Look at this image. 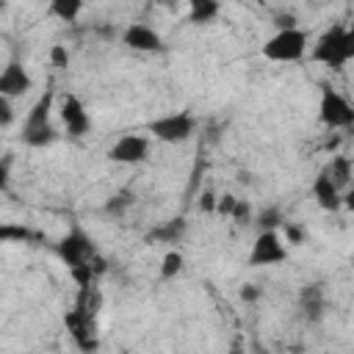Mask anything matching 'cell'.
I'll list each match as a JSON object with an SVG mask.
<instances>
[{"label":"cell","instance_id":"obj_20","mask_svg":"<svg viewBox=\"0 0 354 354\" xmlns=\"http://www.w3.org/2000/svg\"><path fill=\"white\" fill-rule=\"evenodd\" d=\"M257 221H260V227H263L260 232H266V230H277V227L282 224V216H279V210H277V207H268V210H263V213H260V218H257Z\"/></svg>","mask_w":354,"mask_h":354},{"label":"cell","instance_id":"obj_1","mask_svg":"<svg viewBox=\"0 0 354 354\" xmlns=\"http://www.w3.org/2000/svg\"><path fill=\"white\" fill-rule=\"evenodd\" d=\"M313 58L332 66V69H343L346 61L354 58V25L346 28V25H332L315 44L313 50Z\"/></svg>","mask_w":354,"mask_h":354},{"label":"cell","instance_id":"obj_18","mask_svg":"<svg viewBox=\"0 0 354 354\" xmlns=\"http://www.w3.org/2000/svg\"><path fill=\"white\" fill-rule=\"evenodd\" d=\"M216 14H218V3L199 0V3L191 6V22H210Z\"/></svg>","mask_w":354,"mask_h":354},{"label":"cell","instance_id":"obj_25","mask_svg":"<svg viewBox=\"0 0 354 354\" xmlns=\"http://www.w3.org/2000/svg\"><path fill=\"white\" fill-rule=\"evenodd\" d=\"M232 218H235L238 224H249V218H252V216H249V205L238 199V205H235V210H232Z\"/></svg>","mask_w":354,"mask_h":354},{"label":"cell","instance_id":"obj_8","mask_svg":"<svg viewBox=\"0 0 354 354\" xmlns=\"http://www.w3.org/2000/svg\"><path fill=\"white\" fill-rule=\"evenodd\" d=\"M285 257H288V249H285L282 238L277 235V230H266L254 238L249 263L252 266H274V263H282Z\"/></svg>","mask_w":354,"mask_h":354},{"label":"cell","instance_id":"obj_12","mask_svg":"<svg viewBox=\"0 0 354 354\" xmlns=\"http://www.w3.org/2000/svg\"><path fill=\"white\" fill-rule=\"evenodd\" d=\"M122 39H124L127 47L141 50V53H155V50H160V36H158L149 25H144V22H133V25L124 30Z\"/></svg>","mask_w":354,"mask_h":354},{"label":"cell","instance_id":"obj_16","mask_svg":"<svg viewBox=\"0 0 354 354\" xmlns=\"http://www.w3.org/2000/svg\"><path fill=\"white\" fill-rule=\"evenodd\" d=\"M47 11L53 17H58V19H64V22H72L83 11V3H77V0H53Z\"/></svg>","mask_w":354,"mask_h":354},{"label":"cell","instance_id":"obj_9","mask_svg":"<svg viewBox=\"0 0 354 354\" xmlns=\"http://www.w3.org/2000/svg\"><path fill=\"white\" fill-rule=\"evenodd\" d=\"M147 155H149V141H147L144 136H136V133L122 136V138L108 149V158L116 160V163H141Z\"/></svg>","mask_w":354,"mask_h":354},{"label":"cell","instance_id":"obj_22","mask_svg":"<svg viewBox=\"0 0 354 354\" xmlns=\"http://www.w3.org/2000/svg\"><path fill=\"white\" fill-rule=\"evenodd\" d=\"M235 205H238V199H235L232 194H224V196L216 202V213H221V216H232Z\"/></svg>","mask_w":354,"mask_h":354},{"label":"cell","instance_id":"obj_26","mask_svg":"<svg viewBox=\"0 0 354 354\" xmlns=\"http://www.w3.org/2000/svg\"><path fill=\"white\" fill-rule=\"evenodd\" d=\"M127 202H130V199H127V194H119V196H113V199L105 205V210H108V213H119Z\"/></svg>","mask_w":354,"mask_h":354},{"label":"cell","instance_id":"obj_15","mask_svg":"<svg viewBox=\"0 0 354 354\" xmlns=\"http://www.w3.org/2000/svg\"><path fill=\"white\" fill-rule=\"evenodd\" d=\"M324 174L332 180V185H335L337 191H343V188L351 183V160L343 158V155H337V158H332V160L324 166Z\"/></svg>","mask_w":354,"mask_h":354},{"label":"cell","instance_id":"obj_27","mask_svg":"<svg viewBox=\"0 0 354 354\" xmlns=\"http://www.w3.org/2000/svg\"><path fill=\"white\" fill-rule=\"evenodd\" d=\"M285 238H288L290 243H299L304 235H301V230H299V227H293V224H285Z\"/></svg>","mask_w":354,"mask_h":354},{"label":"cell","instance_id":"obj_29","mask_svg":"<svg viewBox=\"0 0 354 354\" xmlns=\"http://www.w3.org/2000/svg\"><path fill=\"white\" fill-rule=\"evenodd\" d=\"M343 205H346L348 210H354V185L346 188V194H343Z\"/></svg>","mask_w":354,"mask_h":354},{"label":"cell","instance_id":"obj_19","mask_svg":"<svg viewBox=\"0 0 354 354\" xmlns=\"http://www.w3.org/2000/svg\"><path fill=\"white\" fill-rule=\"evenodd\" d=\"M180 268H183V254H180L177 249L166 252V254H163V263H160V277H163V279H171V277L180 274Z\"/></svg>","mask_w":354,"mask_h":354},{"label":"cell","instance_id":"obj_5","mask_svg":"<svg viewBox=\"0 0 354 354\" xmlns=\"http://www.w3.org/2000/svg\"><path fill=\"white\" fill-rule=\"evenodd\" d=\"M196 122L191 113L185 111H177V113H166L155 122H149V133L160 141H169V144H177V141H185L191 133H194Z\"/></svg>","mask_w":354,"mask_h":354},{"label":"cell","instance_id":"obj_23","mask_svg":"<svg viewBox=\"0 0 354 354\" xmlns=\"http://www.w3.org/2000/svg\"><path fill=\"white\" fill-rule=\"evenodd\" d=\"M50 61H53L55 66H66V64H69V53H66V47H64V44H55V47L50 50Z\"/></svg>","mask_w":354,"mask_h":354},{"label":"cell","instance_id":"obj_13","mask_svg":"<svg viewBox=\"0 0 354 354\" xmlns=\"http://www.w3.org/2000/svg\"><path fill=\"white\" fill-rule=\"evenodd\" d=\"M313 196H315V202L324 207V210H337L340 205H343V194L332 185V180L321 171L318 177H315V183H313Z\"/></svg>","mask_w":354,"mask_h":354},{"label":"cell","instance_id":"obj_6","mask_svg":"<svg viewBox=\"0 0 354 354\" xmlns=\"http://www.w3.org/2000/svg\"><path fill=\"white\" fill-rule=\"evenodd\" d=\"M318 113H321V122L326 127H351L354 124V108H351V102L343 94L332 91V88H324L321 91Z\"/></svg>","mask_w":354,"mask_h":354},{"label":"cell","instance_id":"obj_10","mask_svg":"<svg viewBox=\"0 0 354 354\" xmlns=\"http://www.w3.org/2000/svg\"><path fill=\"white\" fill-rule=\"evenodd\" d=\"M30 75L25 72V66L22 64H17V61H11L6 69H3V75H0V97H19V94H25L28 88H30Z\"/></svg>","mask_w":354,"mask_h":354},{"label":"cell","instance_id":"obj_11","mask_svg":"<svg viewBox=\"0 0 354 354\" xmlns=\"http://www.w3.org/2000/svg\"><path fill=\"white\" fill-rule=\"evenodd\" d=\"M61 119H64V124L72 136H83L91 127V119H88L83 102L75 94H66V100L61 102Z\"/></svg>","mask_w":354,"mask_h":354},{"label":"cell","instance_id":"obj_24","mask_svg":"<svg viewBox=\"0 0 354 354\" xmlns=\"http://www.w3.org/2000/svg\"><path fill=\"white\" fill-rule=\"evenodd\" d=\"M11 119H14V113H11V100H8V97H0V124L8 127Z\"/></svg>","mask_w":354,"mask_h":354},{"label":"cell","instance_id":"obj_4","mask_svg":"<svg viewBox=\"0 0 354 354\" xmlns=\"http://www.w3.org/2000/svg\"><path fill=\"white\" fill-rule=\"evenodd\" d=\"M58 254H61V260H64L69 268L88 266V263H94V241H91L80 227H75L72 232H66V235L61 238Z\"/></svg>","mask_w":354,"mask_h":354},{"label":"cell","instance_id":"obj_7","mask_svg":"<svg viewBox=\"0 0 354 354\" xmlns=\"http://www.w3.org/2000/svg\"><path fill=\"white\" fill-rule=\"evenodd\" d=\"M64 324H66V329L72 332L75 343H77L86 354L97 351V326H94V313H88V310H83V307H75V310H69V313L64 315Z\"/></svg>","mask_w":354,"mask_h":354},{"label":"cell","instance_id":"obj_28","mask_svg":"<svg viewBox=\"0 0 354 354\" xmlns=\"http://www.w3.org/2000/svg\"><path fill=\"white\" fill-rule=\"evenodd\" d=\"M216 202H218V199H216V196H213L210 191H205V194H202V202H199V205H202L205 210H216Z\"/></svg>","mask_w":354,"mask_h":354},{"label":"cell","instance_id":"obj_3","mask_svg":"<svg viewBox=\"0 0 354 354\" xmlns=\"http://www.w3.org/2000/svg\"><path fill=\"white\" fill-rule=\"evenodd\" d=\"M307 53V33L299 28H288V30H277L266 44H263V55L268 61H299Z\"/></svg>","mask_w":354,"mask_h":354},{"label":"cell","instance_id":"obj_14","mask_svg":"<svg viewBox=\"0 0 354 354\" xmlns=\"http://www.w3.org/2000/svg\"><path fill=\"white\" fill-rule=\"evenodd\" d=\"M299 307H301V313L307 315V321H318V318L324 315V290H321L318 285H307V288H301Z\"/></svg>","mask_w":354,"mask_h":354},{"label":"cell","instance_id":"obj_21","mask_svg":"<svg viewBox=\"0 0 354 354\" xmlns=\"http://www.w3.org/2000/svg\"><path fill=\"white\" fill-rule=\"evenodd\" d=\"M30 232L25 230V227H11V224H3L0 227V238L3 241H11V238H17V241H25Z\"/></svg>","mask_w":354,"mask_h":354},{"label":"cell","instance_id":"obj_17","mask_svg":"<svg viewBox=\"0 0 354 354\" xmlns=\"http://www.w3.org/2000/svg\"><path fill=\"white\" fill-rule=\"evenodd\" d=\"M183 232H185V221H183V218H171L166 227H158L149 238H155V241H166V243H177V241L183 238Z\"/></svg>","mask_w":354,"mask_h":354},{"label":"cell","instance_id":"obj_30","mask_svg":"<svg viewBox=\"0 0 354 354\" xmlns=\"http://www.w3.org/2000/svg\"><path fill=\"white\" fill-rule=\"evenodd\" d=\"M241 299H249V301H252V299H257V290H254V288L249 285L246 290H241Z\"/></svg>","mask_w":354,"mask_h":354},{"label":"cell","instance_id":"obj_2","mask_svg":"<svg viewBox=\"0 0 354 354\" xmlns=\"http://www.w3.org/2000/svg\"><path fill=\"white\" fill-rule=\"evenodd\" d=\"M50 108H53V91H44L25 116V124H22L25 144L44 147L55 138V130H53V122H50Z\"/></svg>","mask_w":354,"mask_h":354}]
</instances>
